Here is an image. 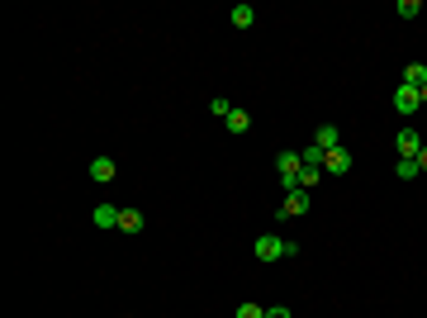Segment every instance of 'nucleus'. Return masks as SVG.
Listing matches in <instances>:
<instances>
[{"label": "nucleus", "mask_w": 427, "mask_h": 318, "mask_svg": "<svg viewBox=\"0 0 427 318\" xmlns=\"http://www.w3.org/2000/svg\"><path fill=\"white\" fill-rule=\"evenodd\" d=\"M309 209H314V195L309 191H285V200H280L275 214H280V219H304Z\"/></svg>", "instance_id": "nucleus-1"}, {"label": "nucleus", "mask_w": 427, "mask_h": 318, "mask_svg": "<svg viewBox=\"0 0 427 318\" xmlns=\"http://www.w3.org/2000/svg\"><path fill=\"white\" fill-rule=\"evenodd\" d=\"M252 252H256V261H266V266H271V261H285V238H275V233H261Z\"/></svg>", "instance_id": "nucleus-2"}, {"label": "nucleus", "mask_w": 427, "mask_h": 318, "mask_svg": "<svg viewBox=\"0 0 427 318\" xmlns=\"http://www.w3.org/2000/svg\"><path fill=\"white\" fill-rule=\"evenodd\" d=\"M300 152H280V157H275V176H280V186L285 191H295V181H300Z\"/></svg>", "instance_id": "nucleus-3"}, {"label": "nucleus", "mask_w": 427, "mask_h": 318, "mask_svg": "<svg viewBox=\"0 0 427 318\" xmlns=\"http://www.w3.org/2000/svg\"><path fill=\"white\" fill-rule=\"evenodd\" d=\"M389 105H394V114H404V119H409V114L423 110V96H418L413 86H404V81H399V91H394V100H389Z\"/></svg>", "instance_id": "nucleus-4"}, {"label": "nucleus", "mask_w": 427, "mask_h": 318, "mask_svg": "<svg viewBox=\"0 0 427 318\" xmlns=\"http://www.w3.org/2000/svg\"><path fill=\"white\" fill-rule=\"evenodd\" d=\"M423 143H427V138H423V133H418V128H399V157H404V161H413V157H418V152H423Z\"/></svg>", "instance_id": "nucleus-5"}, {"label": "nucleus", "mask_w": 427, "mask_h": 318, "mask_svg": "<svg viewBox=\"0 0 427 318\" xmlns=\"http://www.w3.org/2000/svg\"><path fill=\"white\" fill-rule=\"evenodd\" d=\"M142 228H147V214L142 209H133V205L119 209V233H142Z\"/></svg>", "instance_id": "nucleus-6"}, {"label": "nucleus", "mask_w": 427, "mask_h": 318, "mask_svg": "<svg viewBox=\"0 0 427 318\" xmlns=\"http://www.w3.org/2000/svg\"><path fill=\"white\" fill-rule=\"evenodd\" d=\"M323 171H332V176H347V171H351V152H347V147H332L328 157H323Z\"/></svg>", "instance_id": "nucleus-7"}, {"label": "nucleus", "mask_w": 427, "mask_h": 318, "mask_svg": "<svg viewBox=\"0 0 427 318\" xmlns=\"http://www.w3.org/2000/svg\"><path fill=\"white\" fill-rule=\"evenodd\" d=\"M314 143L323 147V152L342 147V128H337V124H318V128H314Z\"/></svg>", "instance_id": "nucleus-8"}, {"label": "nucleus", "mask_w": 427, "mask_h": 318, "mask_svg": "<svg viewBox=\"0 0 427 318\" xmlns=\"http://www.w3.org/2000/svg\"><path fill=\"white\" fill-rule=\"evenodd\" d=\"M114 176H119V161H114V157H95L91 161V181L105 186V181H114Z\"/></svg>", "instance_id": "nucleus-9"}, {"label": "nucleus", "mask_w": 427, "mask_h": 318, "mask_svg": "<svg viewBox=\"0 0 427 318\" xmlns=\"http://www.w3.org/2000/svg\"><path fill=\"white\" fill-rule=\"evenodd\" d=\"M119 209H124V205H95L91 223H95V228H119Z\"/></svg>", "instance_id": "nucleus-10"}, {"label": "nucleus", "mask_w": 427, "mask_h": 318, "mask_svg": "<svg viewBox=\"0 0 427 318\" xmlns=\"http://www.w3.org/2000/svg\"><path fill=\"white\" fill-rule=\"evenodd\" d=\"M228 24H233V29H252L256 10H252V5H233V10H228Z\"/></svg>", "instance_id": "nucleus-11"}, {"label": "nucleus", "mask_w": 427, "mask_h": 318, "mask_svg": "<svg viewBox=\"0 0 427 318\" xmlns=\"http://www.w3.org/2000/svg\"><path fill=\"white\" fill-rule=\"evenodd\" d=\"M404 86L423 91V86H427V62H409V67H404Z\"/></svg>", "instance_id": "nucleus-12"}, {"label": "nucleus", "mask_w": 427, "mask_h": 318, "mask_svg": "<svg viewBox=\"0 0 427 318\" xmlns=\"http://www.w3.org/2000/svg\"><path fill=\"white\" fill-rule=\"evenodd\" d=\"M223 128H228V133H247V128H252V114H247L242 105H237V110L228 114V119H223Z\"/></svg>", "instance_id": "nucleus-13"}, {"label": "nucleus", "mask_w": 427, "mask_h": 318, "mask_svg": "<svg viewBox=\"0 0 427 318\" xmlns=\"http://www.w3.org/2000/svg\"><path fill=\"white\" fill-rule=\"evenodd\" d=\"M318 181H323V166H300V181H295V191H309V195H314Z\"/></svg>", "instance_id": "nucleus-14"}, {"label": "nucleus", "mask_w": 427, "mask_h": 318, "mask_svg": "<svg viewBox=\"0 0 427 318\" xmlns=\"http://www.w3.org/2000/svg\"><path fill=\"white\" fill-rule=\"evenodd\" d=\"M323 157H328V152H323V147H318V143L300 147V161H304V166H323Z\"/></svg>", "instance_id": "nucleus-15"}, {"label": "nucleus", "mask_w": 427, "mask_h": 318, "mask_svg": "<svg viewBox=\"0 0 427 318\" xmlns=\"http://www.w3.org/2000/svg\"><path fill=\"white\" fill-rule=\"evenodd\" d=\"M233 110H237V105H233V100H223V96H214V100H209V114H214V119H228Z\"/></svg>", "instance_id": "nucleus-16"}, {"label": "nucleus", "mask_w": 427, "mask_h": 318, "mask_svg": "<svg viewBox=\"0 0 427 318\" xmlns=\"http://www.w3.org/2000/svg\"><path fill=\"white\" fill-rule=\"evenodd\" d=\"M394 176H399V181H413V176H423V171H418V161H404V157H399L394 161Z\"/></svg>", "instance_id": "nucleus-17"}, {"label": "nucleus", "mask_w": 427, "mask_h": 318, "mask_svg": "<svg viewBox=\"0 0 427 318\" xmlns=\"http://www.w3.org/2000/svg\"><path fill=\"white\" fill-rule=\"evenodd\" d=\"M237 318H266V309H261V304H252V300H247V304H237Z\"/></svg>", "instance_id": "nucleus-18"}, {"label": "nucleus", "mask_w": 427, "mask_h": 318, "mask_svg": "<svg viewBox=\"0 0 427 318\" xmlns=\"http://www.w3.org/2000/svg\"><path fill=\"white\" fill-rule=\"evenodd\" d=\"M399 15L413 19V15H423V5H418V0H399Z\"/></svg>", "instance_id": "nucleus-19"}, {"label": "nucleus", "mask_w": 427, "mask_h": 318, "mask_svg": "<svg viewBox=\"0 0 427 318\" xmlns=\"http://www.w3.org/2000/svg\"><path fill=\"white\" fill-rule=\"evenodd\" d=\"M266 318H295V314H290V304H271Z\"/></svg>", "instance_id": "nucleus-20"}, {"label": "nucleus", "mask_w": 427, "mask_h": 318, "mask_svg": "<svg viewBox=\"0 0 427 318\" xmlns=\"http://www.w3.org/2000/svg\"><path fill=\"white\" fill-rule=\"evenodd\" d=\"M413 161H418V171H427V143H423V152H418Z\"/></svg>", "instance_id": "nucleus-21"}, {"label": "nucleus", "mask_w": 427, "mask_h": 318, "mask_svg": "<svg viewBox=\"0 0 427 318\" xmlns=\"http://www.w3.org/2000/svg\"><path fill=\"white\" fill-rule=\"evenodd\" d=\"M418 96H423V105H427V86H423V91H418Z\"/></svg>", "instance_id": "nucleus-22"}]
</instances>
